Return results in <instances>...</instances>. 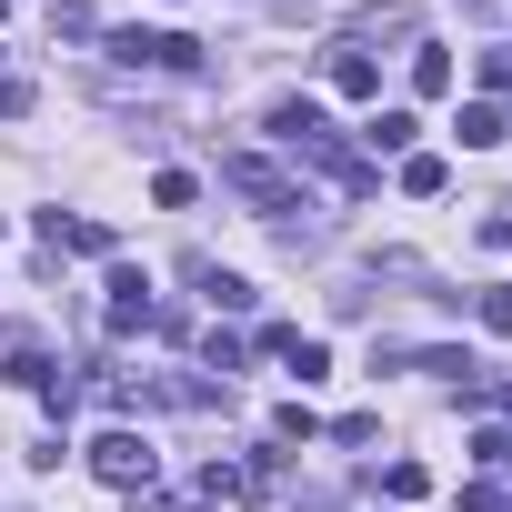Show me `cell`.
Wrapping results in <instances>:
<instances>
[{
	"label": "cell",
	"instance_id": "1",
	"mask_svg": "<svg viewBox=\"0 0 512 512\" xmlns=\"http://www.w3.org/2000/svg\"><path fill=\"white\" fill-rule=\"evenodd\" d=\"M221 181H231L241 201H262V211H292V201H302V191H292V181H282L262 151H231V161H221Z\"/></svg>",
	"mask_w": 512,
	"mask_h": 512
},
{
	"label": "cell",
	"instance_id": "2",
	"mask_svg": "<svg viewBox=\"0 0 512 512\" xmlns=\"http://www.w3.org/2000/svg\"><path fill=\"white\" fill-rule=\"evenodd\" d=\"M111 51L141 61V71H201V41H181V31H121Z\"/></svg>",
	"mask_w": 512,
	"mask_h": 512
},
{
	"label": "cell",
	"instance_id": "3",
	"mask_svg": "<svg viewBox=\"0 0 512 512\" xmlns=\"http://www.w3.org/2000/svg\"><path fill=\"white\" fill-rule=\"evenodd\" d=\"M91 472L121 482V492H141V482H151V442H141V432H101V442H91Z\"/></svg>",
	"mask_w": 512,
	"mask_h": 512
},
{
	"label": "cell",
	"instance_id": "4",
	"mask_svg": "<svg viewBox=\"0 0 512 512\" xmlns=\"http://www.w3.org/2000/svg\"><path fill=\"white\" fill-rule=\"evenodd\" d=\"M41 241H51V251H111V231L81 221V211H41Z\"/></svg>",
	"mask_w": 512,
	"mask_h": 512
},
{
	"label": "cell",
	"instance_id": "5",
	"mask_svg": "<svg viewBox=\"0 0 512 512\" xmlns=\"http://www.w3.org/2000/svg\"><path fill=\"white\" fill-rule=\"evenodd\" d=\"M131 322H151V282L141 272H111V332H131Z\"/></svg>",
	"mask_w": 512,
	"mask_h": 512
},
{
	"label": "cell",
	"instance_id": "6",
	"mask_svg": "<svg viewBox=\"0 0 512 512\" xmlns=\"http://www.w3.org/2000/svg\"><path fill=\"white\" fill-rule=\"evenodd\" d=\"M412 131H422L412 111H372V121H362V141H372V151H412Z\"/></svg>",
	"mask_w": 512,
	"mask_h": 512
},
{
	"label": "cell",
	"instance_id": "7",
	"mask_svg": "<svg viewBox=\"0 0 512 512\" xmlns=\"http://www.w3.org/2000/svg\"><path fill=\"white\" fill-rule=\"evenodd\" d=\"M372 81H382V71H372V51H332V91H352V101H362Z\"/></svg>",
	"mask_w": 512,
	"mask_h": 512
},
{
	"label": "cell",
	"instance_id": "8",
	"mask_svg": "<svg viewBox=\"0 0 512 512\" xmlns=\"http://www.w3.org/2000/svg\"><path fill=\"white\" fill-rule=\"evenodd\" d=\"M502 131H512V121H502V111H492V101H472V111H462V151H492V141H502Z\"/></svg>",
	"mask_w": 512,
	"mask_h": 512
},
{
	"label": "cell",
	"instance_id": "9",
	"mask_svg": "<svg viewBox=\"0 0 512 512\" xmlns=\"http://www.w3.org/2000/svg\"><path fill=\"white\" fill-rule=\"evenodd\" d=\"M201 292H211V312H251V282L241 272H201Z\"/></svg>",
	"mask_w": 512,
	"mask_h": 512
},
{
	"label": "cell",
	"instance_id": "10",
	"mask_svg": "<svg viewBox=\"0 0 512 512\" xmlns=\"http://www.w3.org/2000/svg\"><path fill=\"white\" fill-rule=\"evenodd\" d=\"M412 91H422V101L452 91V61H442V51H412Z\"/></svg>",
	"mask_w": 512,
	"mask_h": 512
},
{
	"label": "cell",
	"instance_id": "11",
	"mask_svg": "<svg viewBox=\"0 0 512 512\" xmlns=\"http://www.w3.org/2000/svg\"><path fill=\"white\" fill-rule=\"evenodd\" d=\"M402 191H412V201H432V191H442V161H432V151H412V161H402Z\"/></svg>",
	"mask_w": 512,
	"mask_h": 512
},
{
	"label": "cell",
	"instance_id": "12",
	"mask_svg": "<svg viewBox=\"0 0 512 512\" xmlns=\"http://www.w3.org/2000/svg\"><path fill=\"white\" fill-rule=\"evenodd\" d=\"M272 432H282V442H312L322 422H312V402H282V412H272Z\"/></svg>",
	"mask_w": 512,
	"mask_h": 512
},
{
	"label": "cell",
	"instance_id": "13",
	"mask_svg": "<svg viewBox=\"0 0 512 512\" xmlns=\"http://www.w3.org/2000/svg\"><path fill=\"white\" fill-rule=\"evenodd\" d=\"M482 81H492V91H512V41H492V51H482Z\"/></svg>",
	"mask_w": 512,
	"mask_h": 512
},
{
	"label": "cell",
	"instance_id": "14",
	"mask_svg": "<svg viewBox=\"0 0 512 512\" xmlns=\"http://www.w3.org/2000/svg\"><path fill=\"white\" fill-rule=\"evenodd\" d=\"M482 322H492V332H512V292H482Z\"/></svg>",
	"mask_w": 512,
	"mask_h": 512
},
{
	"label": "cell",
	"instance_id": "15",
	"mask_svg": "<svg viewBox=\"0 0 512 512\" xmlns=\"http://www.w3.org/2000/svg\"><path fill=\"white\" fill-rule=\"evenodd\" d=\"M482 462H492V472H512V432H482Z\"/></svg>",
	"mask_w": 512,
	"mask_h": 512
}]
</instances>
